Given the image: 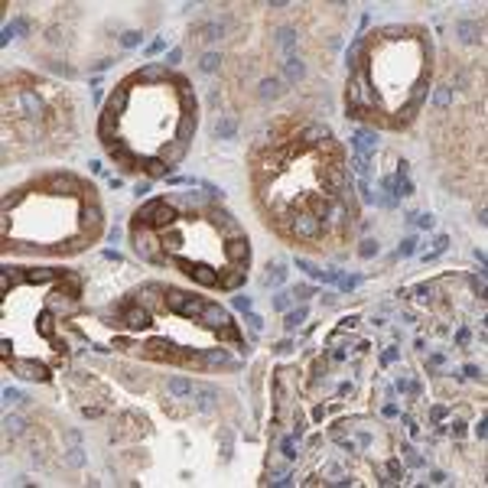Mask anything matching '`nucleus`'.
<instances>
[{"label": "nucleus", "mask_w": 488, "mask_h": 488, "mask_svg": "<svg viewBox=\"0 0 488 488\" xmlns=\"http://www.w3.org/2000/svg\"><path fill=\"white\" fill-rule=\"evenodd\" d=\"M280 215H283V225L290 235L303 238V241H316V238H322V231L329 228L322 218H316L313 212H297V209H280Z\"/></svg>", "instance_id": "f257e3e1"}, {"label": "nucleus", "mask_w": 488, "mask_h": 488, "mask_svg": "<svg viewBox=\"0 0 488 488\" xmlns=\"http://www.w3.org/2000/svg\"><path fill=\"white\" fill-rule=\"evenodd\" d=\"M166 306L173 309V313H179L182 319H192V316H202V309H205V300H196V297H189V293H182V290H166Z\"/></svg>", "instance_id": "f03ea898"}, {"label": "nucleus", "mask_w": 488, "mask_h": 488, "mask_svg": "<svg viewBox=\"0 0 488 488\" xmlns=\"http://www.w3.org/2000/svg\"><path fill=\"white\" fill-rule=\"evenodd\" d=\"M225 260H228L231 267H238V270H247V260H251V244H247V238H235V241L225 244Z\"/></svg>", "instance_id": "7ed1b4c3"}, {"label": "nucleus", "mask_w": 488, "mask_h": 488, "mask_svg": "<svg viewBox=\"0 0 488 488\" xmlns=\"http://www.w3.org/2000/svg\"><path fill=\"white\" fill-rule=\"evenodd\" d=\"M10 368L17 371L20 377H26V381H46V377H49V368L39 365V361H23V358H17V361H10Z\"/></svg>", "instance_id": "20e7f679"}, {"label": "nucleus", "mask_w": 488, "mask_h": 488, "mask_svg": "<svg viewBox=\"0 0 488 488\" xmlns=\"http://www.w3.org/2000/svg\"><path fill=\"white\" fill-rule=\"evenodd\" d=\"M199 319H202L209 329H225V326H231L228 309H222L218 303H205V309H202V316H199Z\"/></svg>", "instance_id": "39448f33"}, {"label": "nucleus", "mask_w": 488, "mask_h": 488, "mask_svg": "<svg viewBox=\"0 0 488 488\" xmlns=\"http://www.w3.org/2000/svg\"><path fill=\"white\" fill-rule=\"evenodd\" d=\"M300 140H303L306 147H322L326 140H332V130H329L326 124H309L303 134H300Z\"/></svg>", "instance_id": "423d86ee"}, {"label": "nucleus", "mask_w": 488, "mask_h": 488, "mask_svg": "<svg viewBox=\"0 0 488 488\" xmlns=\"http://www.w3.org/2000/svg\"><path fill=\"white\" fill-rule=\"evenodd\" d=\"M124 326H127L130 332H140V329L150 326V313L143 306H127L124 309Z\"/></svg>", "instance_id": "0eeeda50"}, {"label": "nucleus", "mask_w": 488, "mask_h": 488, "mask_svg": "<svg viewBox=\"0 0 488 488\" xmlns=\"http://www.w3.org/2000/svg\"><path fill=\"white\" fill-rule=\"evenodd\" d=\"M166 62H150V65H143L140 72L134 75V81H147V85H153V81H166Z\"/></svg>", "instance_id": "6e6552de"}, {"label": "nucleus", "mask_w": 488, "mask_h": 488, "mask_svg": "<svg viewBox=\"0 0 488 488\" xmlns=\"http://www.w3.org/2000/svg\"><path fill=\"white\" fill-rule=\"evenodd\" d=\"M30 30V23H26L23 17H17V20H10V23L4 26V36H0V43L4 46H10V39H17V36H23V33Z\"/></svg>", "instance_id": "1a4fd4ad"}, {"label": "nucleus", "mask_w": 488, "mask_h": 488, "mask_svg": "<svg viewBox=\"0 0 488 488\" xmlns=\"http://www.w3.org/2000/svg\"><path fill=\"white\" fill-rule=\"evenodd\" d=\"M192 397H196V407L205 410V414H209V410L215 407V401H218L215 387H196V391H192Z\"/></svg>", "instance_id": "9d476101"}, {"label": "nucleus", "mask_w": 488, "mask_h": 488, "mask_svg": "<svg viewBox=\"0 0 488 488\" xmlns=\"http://www.w3.org/2000/svg\"><path fill=\"white\" fill-rule=\"evenodd\" d=\"M456 33L462 43H475L478 36H482V26L475 23V20H462V23H456Z\"/></svg>", "instance_id": "9b49d317"}, {"label": "nucleus", "mask_w": 488, "mask_h": 488, "mask_svg": "<svg viewBox=\"0 0 488 488\" xmlns=\"http://www.w3.org/2000/svg\"><path fill=\"white\" fill-rule=\"evenodd\" d=\"M247 280V270H238V267H228V273H225L222 280H218V286H222V290H238V286H241Z\"/></svg>", "instance_id": "f8f14e48"}, {"label": "nucleus", "mask_w": 488, "mask_h": 488, "mask_svg": "<svg viewBox=\"0 0 488 488\" xmlns=\"http://www.w3.org/2000/svg\"><path fill=\"white\" fill-rule=\"evenodd\" d=\"M143 169H147L150 179H160V176H166L173 166H166V163H163L160 156H147V160H143Z\"/></svg>", "instance_id": "ddd939ff"}, {"label": "nucleus", "mask_w": 488, "mask_h": 488, "mask_svg": "<svg viewBox=\"0 0 488 488\" xmlns=\"http://www.w3.org/2000/svg\"><path fill=\"white\" fill-rule=\"evenodd\" d=\"M81 225H85V231H88V235L101 228V209H98L94 202H88V205H85V222H81Z\"/></svg>", "instance_id": "4468645a"}, {"label": "nucleus", "mask_w": 488, "mask_h": 488, "mask_svg": "<svg viewBox=\"0 0 488 488\" xmlns=\"http://www.w3.org/2000/svg\"><path fill=\"white\" fill-rule=\"evenodd\" d=\"M417 111H420V108H417V105H410V101H407L404 108H397V111H394L391 124H394V127H404V124H410V121L417 118Z\"/></svg>", "instance_id": "2eb2a0df"}, {"label": "nucleus", "mask_w": 488, "mask_h": 488, "mask_svg": "<svg viewBox=\"0 0 488 488\" xmlns=\"http://www.w3.org/2000/svg\"><path fill=\"white\" fill-rule=\"evenodd\" d=\"M192 391H196V384H192V381H185V377H169V394L192 397Z\"/></svg>", "instance_id": "dca6fc26"}, {"label": "nucleus", "mask_w": 488, "mask_h": 488, "mask_svg": "<svg viewBox=\"0 0 488 488\" xmlns=\"http://www.w3.org/2000/svg\"><path fill=\"white\" fill-rule=\"evenodd\" d=\"M306 316H309V309H306V306H297L293 313H286V319H283V329H286V332H293L297 326H303V322H306Z\"/></svg>", "instance_id": "f3484780"}, {"label": "nucleus", "mask_w": 488, "mask_h": 488, "mask_svg": "<svg viewBox=\"0 0 488 488\" xmlns=\"http://www.w3.org/2000/svg\"><path fill=\"white\" fill-rule=\"evenodd\" d=\"M235 130H238V124L231 121V118H218L215 121V137H222V140H231V137H235Z\"/></svg>", "instance_id": "a211bd4d"}, {"label": "nucleus", "mask_w": 488, "mask_h": 488, "mask_svg": "<svg viewBox=\"0 0 488 488\" xmlns=\"http://www.w3.org/2000/svg\"><path fill=\"white\" fill-rule=\"evenodd\" d=\"M286 78H290V81H300V78H303V75H306V65H303V62H300L297 56H290V59H286Z\"/></svg>", "instance_id": "6ab92c4d"}, {"label": "nucleus", "mask_w": 488, "mask_h": 488, "mask_svg": "<svg viewBox=\"0 0 488 488\" xmlns=\"http://www.w3.org/2000/svg\"><path fill=\"white\" fill-rule=\"evenodd\" d=\"M277 46H280V49H286V52H290L293 46H297V33H293L290 26H283V30H277Z\"/></svg>", "instance_id": "aec40b11"}, {"label": "nucleus", "mask_w": 488, "mask_h": 488, "mask_svg": "<svg viewBox=\"0 0 488 488\" xmlns=\"http://www.w3.org/2000/svg\"><path fill=\"white\" fill-rule=\"evenodd\" d=\"M286 280V267L283 264H273V270L264 277V286H277V283H283Z\"/></svg>", "instance_id": "412c9836"}, {"label": "nucleus", "mask_w": 488, "mask_h": 488, "mask_svg": "<svg viewBox=\"0 0 488 488\" xmlns=\"http://www.w3.org/2000/svg\"><path fill=\"white\" fill-rule=\"evenodd\" d=\"M449 247V235H436V241H433V251L430 254H423V260H436L439 254Z\"/></svg>", "instance_id": "4be33fe9"}, {"label": "nucleus", "mask_w": 488, "mask_h": 488, "mask_svg": "<svg viewBox=\"0 0 488 488\" xmlns=\"http://www.w3.org/2000/svg\"><path fill=\"white\" fill-rule=\"evenodd\" d=\"M280 91H283V88H280L277 78H264V81H260V98H277Z\"/></svg>", "instance_id": "5701e85b"}, {"label": "nucleus", "mask_w": 488, "mask_h": 488, "mask_svg": "<svg viewBox=\"0 0 488 488\" xmlns=\"http://www.w3.org/2000/svg\"><path fill=\"white\" fill-rule=\"evenodd\" d=\"M218 65H222L218 52H205V56H202V62H199V68H202V72H218Z\"/></svg>", "instance_id": "b1692460"}, {"label": "nucleus", "mask_w": 488, "mask_h": 488, "mask_svg": "<svg viewBox=\"0 0 488 488\" xmlns=\"http://www.w3.org/2000/svg\"><path fill=\"white\" fill-rule=\"evenodd\" d=\"M65 462L72 465V469H78V465H85V452H81V446H72V449L65 452Z\"/></svg>", "instance_id": "393cba45"}, {"label": "nucleus", "mask_w": 488, "mask_h": 488, "mask_svg": "<svg viewBox=\"0 0 488 488\" xmlns=\"http://www.w3.org/2000/svg\"><path fill=\"white\" fill-rule=\"evenodd\" d=\"M140 43H143V33H137V30H127L121 36V46H124V49H134V46H140Z\"/></svg>", "instance_id": "a878e982"}, {"label": "nucleus", "mask_w": 488, "mask_h": 488, "mask_svg": "<svg viewBox=\"0 0 488 488\" xmlns=\"http://www.w3.org/2000/svg\"><path fill=\"white\" fill-rule=\"evenodd\" d=\"M222 33H225L222 23H205V26H202V39H209V43H212V39H218Z\"/></svg>", "instance_id": "bb28decb"}, {"label": "nucleus", "mask_w": 488, "mask_h": 488, "mask_svg": "<svg viewBox=\"0 0 488 488\" xmlns=\"http://www.w3.org/2000/svg\"><path fill=\"white\" fill-rule=\"evenodd\" d=\"M23 111L26 114H39V98L33 91H23Z\"/></svg>", "instance_id": "cd10ccee"}, {"label": "nucleus", "mask_w": 488, "mask_h": 488, "mask_svg": "<svg viewBox=\"0 0 488 488\" xmlns=\"http://www.w3.org/2000/svg\"><path fill=\"white\" fill-rule=\"evenodd\" d=\"M225 361H228V355H225L222 348H215V352L202 355V365H225Z\"/></svg>", "instance_id": "c85d7f7f"}, {"label": "nucleus", "mask_w": 488, "mask_h": 488, "mask_svg": "<svg viewBox=\"0 0 488 488\" xmlns=\"http://www.w3.org/2000/svg\"><path fill=\"white\" fill-rule=\"evenodd\" d=\"M280 452H283L286 459H297V436H286L283 443H280Z\"/></svg>", "instance_id": "c756f323"}, {"label": "nucleus", "mask_w": 488, "mask_h": 488, "mask_svg": "<svg viewBox=\"0 0 488 488\" xmlns=\"http://www.w3.org/2000/svg\"><path fill=\"white\" fill-rule=\"evenodd\" d=\"M414 251H417V238H404L401 247H397V257H410Z\"/></svg>", "instance_id": "7c9ffc66"}, {"label": "nucleus", "mask_w": 488, "mask_h": 488, "mask_svg": "<svg viewBox=\"0 0 488 488\" xmlns=\"http://www.w3.org/2000/svg\"><path fill=\"white\" fill-rule=\"evenodd\" d=\"M23 401H26V397L20 394L17 387H4V404H7V407H10V404H23Z\"/></svg>", "instance_id": "2f4dec72"}, {"label": "nucleus", "mask_w": 488, "mask_h": 488, "mask_svg": "<svg viewBox=\"0 0 488 488\" xmlns=\"http://www.w3.org/2000/svg\"><path fill=\"white\" fill-rule=\"evenodd\" d=\"M387 475H391V482H401V478H404V465L397 462V459L387 462Z\"/></svg>", "instance_id": "473e14b6"}, {"label": "nucleus", "mask_w": 488, "mask_h": 488, "mask_svg": "<svg viewBox=\"0 0 488 488\" xmlns=\"http://www.w3.org/2000/svg\"><path fill=\"white\" fill-rule=\"evenodd\" d=\"M4 427H7V433H13V436H17V433H23V427H26V423L20 420V417H7V420H4Z\"/></svg>", "instance_id": "72a5a7b5"}, {"label": "nucleus", "mask_w": 488, "mask_h": 488, "mask_svg": "<svg viewBox=\"0 0 488 488\" xmlns=\"http://www.w3.org/2000/svg\"><path fill=\"white\" fill-rule=\"evenodd\" d=\"M433 101H436L439 108H446V105H449V101H452V88H439V91L433 94Z\"/></svg>", "instance_id": "f704fd0d"}, {"label": "nucleus", "mask_w": 488, "mask_h": 488, "mask_svg": "<svg viewBox=\"0 0 488 488\" xmlns=\"http://www.w3.org/2000/svg\"><path fill=\"white\" fill-rule=\"evenodd\" d=\"M358 254H361V257H374V254H377V241H371V238H368V241H361Z\"/></svg>", "instance_id": "c9c22d12"}, {"label": "nucleus", "mask_w": 488, "mask_h": 488, "mask_svg": "<svg viewBox=\"0 0 488 488\" xmlns=\"http://www.w3.org/2000/svg\"><path fill=\"white\" fill-rule=\"evenodd\" d=\"M290 297H293V300H309V297H313V286H309V283H300L297 290L290 293Z\"/></svg>", "instance_id": "e433bc0d"}, {"label": "nucleus", "mask_w": 488, "mask_h": 488, "mask_svg": "<svg viewBox=\"0 0 488 488\" xmlns=\"http://www.w3.org/2000/svg\"><path fill=\"white\" fill-rule=\"evenodd\" d=\"M417 225H420L423 231H430V228H436V218H433L430 212H427V215H417Z\"/></svg>", "instance_id": "4c0bfd02"}, {"label": "nucleus", "mask_w": 488, "mask_h": 488, "mask_svg": "<svg viewBox=\"0 0 488 488\" xmlns=\"http://www.w3.org/2000/svg\"><path fill=\"white\" fill-rule=\"evenodd\" d=\"M358 280L361 277H339V290H345V293L355 290V286H358Z\"/></svg>", "instance_id": "58836bf2"}, {"label": "nucleus", "mask_w": 488, "mask_h": 488, "mask_svg": "<svg viewBox=\"0 0 488 488\" xmlns=\"http://www.w3.org/2000/svg\"><path fill=\"white\" fill-rule=\"evenodd\" d=\"M417 300H420V303H430V300H433V286H417Z\"/></svg>", "instance_id": "ea45409f"}, {"label": "nucleus", "mask_w": 488, "mask_h": 488, "mask_svg": "<svg viewBox=\"0 0 488 488\" xmlns=\"http://www.w3.org/2000/svg\"><path fill=\"white\" fill-rule=\"evenodd\" d=\"M290 300H293L290 293H280V297L273 300V306H277V309H283V313H286V309H290Z\"/></svg>", "instance_id": "a19ab883"}, {"label": "nucleus", "mask_w": 488, "mask_h": 488, "mask_svg": "<svg viewBox=\"0 0 488 488\" xmlns=\"http://www.w3.org/2000/svg\"><path fill=\"white\" fill-rule=\"evenodd\" d=\"M247 326H251V332H260V326H264V319L254 313H247Z\"/></svg>", "instance_id": "79ce46f5"}, {"label": "nucleus", "mask_w": 488, "mask_h": 488, "mask_svg": "<svg viewBox=\"0 0 488 488\" xmlns=\"http://www.w3.org/2000/svg\"><path fill=\"white\" fill-rule=\"evenodd\" d=\"M163 46H166V39H153V43L147 46V56H156V52H163Z\"/></svg>", "instance_id": "37998d69"}, {"label": "nucleus", "mask_w": 488, "mask_h": 488, "mask_svg": "<svg viewBox=\"0 0 488 488\" xmlns=\"http://www.w3.org/2000/svg\"><path fill=\"white\" fill-rule=\"evenodd\" d=\"M235 306L241 309V313H251V297H235Z\"/></svg>", "instance_id": "c03bdc74"}, {"label": "nucleus", "mask_w": 488, "mask_h": 488, "mask_svg": "<svg viewBox=\"0 0 488 488\" xmlns=\"http://www.w3.org/2000/svg\"><path fill=\"white\" fill-rule=\"evenodd\" d=\"M397 355H401L397 348H387V352L381 355V365H391V361H397Z\"/></svg>", "instance_id": "a18cd8bd"}, {"label": "nucleus", "mask_w": 488, "mask_h": 488, "mask_svg": "<svg viewBox=\"0 0 488 488\" xmlns=\"http://www.w3.org/2000/svg\"><path fill=\"white\" fill-rule=\"evenodd\" d=\"M404 452H407V462H410V465H423V459L417 456V452L410 449V446H404Z\"/></svg>", "instance_id": "49530a36"}, {"label": "nucleus", "mask_w": 488, "mask_h": 488, "mask_svg": "<svg viewBox=\"0 0 488 488\" xmlns=\"http://www.w3.org/2000/svg\"><path fill=\"white\" fill-rule=\"evenodd\" d=\"M381 414H384V417H397V414H401V407H397V404H384Z\"/></svg>", "instance_id": "de8ad7c7"}, {"label": "nucleus", "mask_w": 488, "mask_h": 488, "mask_svg": "<svg viewBox=\"0 0 488 488\" xmlns=\"http://www.w3.org/2000/svg\"><path fill=\"white\" fill-rule=\"evenodd\" d=\"M462 374H465V377H482V368H475V365H465V368H462Z\"/></svg>", "instance_id": "09e8293b"}, {"label": "nucleus", "mask_w": 488, "mask_h": 488, "mask_svg": "<svg viewBox=\"0 0 488 488\" xmlns=\"http://www.w3.org/2000/svg\"><path fill=\"white\" fill-rule=\"evenodd\" d=\"M179 59H182V49H169V56H166V65H176Z\"/></svg>", "instance_id": "8fccbe9b"}, {"label": "nucleus", "mask_w": 488, "mask_h": 488, "mask_svg": "<svg viewBox=\"0 0 488 488\" xmlns=\"http://www.w3.org/2000/svg\"><path fill=\"white\" fill-rule=\"evenodd\" d=\"M134 192H137V196H147V192H150V179L137 182V185H134Z\"/></svg>", "instance_id": "3c124183"}, {"label": "nucleus", "mask_w": 488, "mask_h": 488, "mask_svg": "<svg viewBox=\"0 0 488 488\" xmlns=\"http://www.w3.org/2000/svg\"><path fill=\"white\" fill-rule=\"evenodd\" d=\"M81 414H85L88 420H94V417H101V407H81Z\"/></svg>", "instance_id": "603ef678"}, {"label": "nucleus", "mask_w": 488, "mask_h": 488, "mask_svg": "<svg viewBox=\"0 0 488 488\" xmlns=\"http://www.w3.org/2000/svg\"><path fill=\"white\" fill-rule=\"evenodd\" d=\"M456 342H459V345H469V329H459V332H456Z\"/></svg>", "instance_id": "864d4df0"}, {"label": "nucleus", "mask_w": 488, "mask_h": 488, "mask_svg": "<svg viewBox=\"0 0 488 488\" xmlns=\"http://www.w3.org/2000/svg\"><path fill=\"white\" fill-rule=\"evenodd\" d=\"M443 417H446V407H443V404H436V407H433V420H443Z\"/></svg>", "instance_id": "5fc2aeb1"}, {"label": "nucleus", "mask_w": 488, "mask_h": 488, "mask_svg": "<svg viewBox=\"0 0 488 488\" xmlns=\"http://www.w3.org/2000/svg\"><path fill=\"white\" fill-rule=\"evenodd\" d=\"M430 482H433V485H443L446 475H443V472H430Z\"/></svg>", "instance_id": "6e6d98bb"}, {"label": "nucleus", "mask_w": 488, "mask_h": 488, "mask_svg": "<svg viewBox=\"0 0 488 488\" xmlns=\"http://www.w3.org/2000/svg\"><path fill=\"white\" fill-rule=\"evenodd\" d=\"M485 427H488V423H485V420H478V427H475V436H478V439H485V433H488Z\"/></svg>", "instance_id": "4d7b16f0"}, {"label": "nucleus", "mask_w": 488, "mask_h": 488, "mask_svg": "<svg viewBox=\"0 0 488 488\" xmlns=\"http://www.w3.org/2000/svg\"><path fill=\"white\" fill-rule=\"evenodd\" d=\"M105 260H114V264H121V254H118V251H105Z\"/></svg>", "instance_id": "13d9d810"}, {"label": "nucleus", "mask_w": 488, "mask_h": 488, "mask_svg": "<svg viewBox=\"0 0 488 488\" xmlns=\"http://www.w3.org/2000/svg\"><path fill=\"white\" fill-rule=\"evenodd\" d=\"M290 348H293V342H290V339H283V342L277 345V352H290Z\"/></svg>", "instance_id": "bf43d9fd"}]
</instances>
